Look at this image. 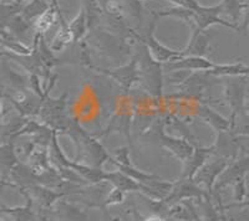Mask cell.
Wrapping results in <instances>:
<instances>
[{"label": "cell", "mask_w": 249, "mask_h": 221, "mask_svg": "<svg viewBox=\"0 0 249 221\" xmlns=\"http://www.w3.org/2000/svg\"><path fill=\"white\" fill-rule=\"evenodd\" d=\"M195 14V23H193V30H198V32H204L207 28L219 24V25L227 26V28L233 29V30H239V26L235 24L226 21L221 19L219 15L223 14V9L222 5L214 6H199L198 10H196Z\"/></svg>", "instance_id": "cell-1"}, {"label": "cell", "mask_w": 249, "mask_h": 221, "mask_svg": "<svg viewBox=\"0 0 249 221\" xmlns=\"http://www.w3.org/2000/svg\"><path fill=\"white\" fill-rule=\"evenodd\" d=\"M155 25L156 19L153 20L151 26L148 28L146 36H137L136 35L137 39L140 40V43L146 45V47L148 48V51L152 55L153 60L157 61V63H168V61L171 63V61H175L177 59H181V51H176V50H172V48H168L167 46L162 45L159 40L156 39L155 32H153Z\"/></svg>", "instance_id": "cell-2"}, {"label": "cell", "mask_w": 249, "mask_h": 221, "mask_svg": "<svg viewBox=\"0 0 249 221\" xmlns=\"http://www.w3.org/2000/svg\"><path fill=\"white\" fill-rule=\"evenodd\" d=\"M207 194L203 190L198 187V184H196L193 182V179H182L175 183L172 187L171 193L166 199H163L162 202L167 206H171L177 203L186 202V200H193V199H203Z\"/></svg>", "instance_id": "cell-3"}, {"label": "cell", "mask_w": 249, "mask_h": 221, "mask_svg": "<svg viewBox=\"0 0 249 221\" xmlns=\"http://www.w3.org/2000/svg\"><path fill=\"white\" fill-rule=\"evenodd\" d=\"M228 165H230V163H228L227 158H221L214 160V162L206 163L193 176V182L198 185H204L206 189L211 193L215 183H217L218 178L223 174Z\"/></svg>", "instance_id": "cell-4"}, {"label": "cell", "mask_w": 249, "mask_h": 221, "mask_svg": "<svg viewBox=\"0 0 249 221\" xmlns=\"http://www.w3.org/2000/svg\"><path fill=\"white\" fill-rule=\"evenodd\" d=\"M249 172V157L246 158L238 159L234 163L230 164L227 167V169L224 170L223 174H222L219 178H218L217 183H215L214 190L215 193H218L219 190L224 189L226 187L231 184H234L237 180L242 178H246L247 173Z\"/></svg>", "instance_id": "cell-5"}, {"label": "cell", "mask_w": 249, "mask_h": 221, "mask_svg": "<svg viewBox=\"0 0 249 221\" xmlns=\"http://www.w3.org/2000/svg\"><path fill=\"white\" fill-rule=\"evenodd\" d=\"M170 70H192V71H211L215 63L203 56H183L167 63Z\"/></svg>", "instance_id": "cell-6"}, {"label": "cell", "mask_w": 249, "mask_h": 221, "mask_svg": "<svg viewBox=\"0 0 249 221\" xmlns=\"http://www.w3.org/2000/svg\"><path fill=\"white\" fill-rule=\"evenodd\" d=\"M213 148H204V149H196L192 156L183 163V172L182 179H193L196 173L206 164L207 158L211 156Z\"/></svg>", "instance_id": "cell-7"}, {"label": "cell", "mask_w": 249, "mask_h": 221, "mask_svg": "<svg viewBox=\"0 0 249 221\" xmlns=\"http://www.w3.org/2000/svg\"><path fill=\"white\" fill-rule=\"evenodd\" d=\"M210 40L207 35L203 34V32L198 30H193L192 37H191L190 43L186 47L181 51L182 57L183 56H203L210 52Z\"/></svg>", "instance_id": "cell-8"}, {"label": "cell", "mask_w": 249, "mask_h": 221, "mask_svg": "<svg viewBox=\"0 0 249 221\" xmlns=\"http://www.w3.org/2000/svg\"><path fill=\"white\" fill-rule=\"evenodd\" d=\"M163 145L167 149H170L171 152L173 153V156L177 157L179 160L182 162H186L187 159L190 158L191 156L193 154V148L191 147L190 144L184 141H179V139H173V138H168V137H163V141H162Z\"/></svg>", "instance_id": "cell-9"}, {"label": "cell", "mask_w": 249, "mask_h": 221, "mask_svg": "<svg viewBox=\"0 0 249 221\" xmlns=\"http://www.w3.org/2000/svg\"><path fill=\"white\" fill-rule=\"evenodd\" d=\"M60 21H61V26H60L59 32H56L50 45V48L53 51H62L66 46L70 45V43L74 41V37H72V34L69 29V24L65 23L62 15H60Z\"/></svg>", "instance_id": "cell-10"}, {"label": "cell", "mask_w": 249, "mask_h": 221, "mask_svg": "<svg viewBox=\"0 0 249 221\" xmlns=\"http://www.w3.org/2000/svg\"><path fill=\"white\" fill-rule=\"evenodd\" d=\"M88 14H86L85 8H81L76 16L69 23V29H70L72 37H74V41H80L82 37L85 36L86 32H88Z\"/></svg>", "instance_id": "cell-11"}, {"label": "cell", "mask_w": 249, "mask_h": 221, "mask_svg": "<svg viewBox=\"0 0 249 221\" xmlns=\"http://www.w3.org/2000/svg\"><path fill=\"white\" fill-rule=\"evenodd\" d=\"M53 5L48 3V0H31L30 3L26 6L23 8V12H21V16L26 20V21H30V20L35 19L41 16L45 12H48L49 9Z\"/></svg>", "instance_id": "cell-12"}, {"label": "cell", "mask_w": 249, "mask_h": 221, "mask_svg": "<svg viewBox=\"0 0 249 221\" xmlns=\"http://www.w3.org/2000/svg\"><path fill=\"white\" fill-rule=\"evenodd\" d=\"M195 14L196 13L193 12V10L179 8V6H173V8L171 9H166V10L153 13V15H155L156 17L172 16L176 17V19H179L181 21H184V23H188L191 26H193V23H195Z\"/></svg>", "instance_id": "cell-13"}, {"label": "cell", "mask_w": 249, "mask_h": 221, "mask_svg": "<svg viewBox=\"0 0 249 221\" xmlns=\"http://www.w3.org/2000/svg\"><path fill=\"white\" fill-rule=\"evenodd\" d=\"M215 76H242L249 74V66L243 63H231V65H215L214 68L208 71Z\"/></svg>", "instance_id": "cell-14"}, {"label": "cell", "mask_w": 249, "mask_h": 221, "mask_svg": "<svg viewBox=\"0 0 249 221\" xmlns=\"http://www.w3.org/2000/svg\"><path fill=\"white\" fill-rule=\"evenodd\" d=\"M56 14H60L57 12V9L54 5L49 9L48 12L44 13L41 16L37 17L34 23V30L36 32V35H41L45 32H48L50 26L54 24V21L56 20Z\"/></svg>", "instance_id": "cell-15"}, {"label": "cell", "mask_w": 249, "mask_h": 221, "mask_svg": "<svg viewBox=\"0 0 249 221\" xmlns=\"http://www.w3.org/2000/svg\"><path fill=\"white\" fill-rule=\"evenodd\" d=\"M221 5L223 9V14L228 15L232 23L237 25L238 20L246 9V4L242 0H222Z\"/></svg>", "instance_id": "cell-16"}, {"label": "cell", "mask_w": 249, "mask_h": 221, "mask_svg": "<svg viewBox=\"0 0 249 221\" xmlns=\"http://www.w3.org/2000/svg\"><path fill=\"white\" fill-rule=\"evenodd\" d=\"M243 91L244 86H242L241 83H233L227 90V96H228V99H230L231 107L234 110V112H239L238 110L243 105Z\"/></svg>", "instance_id": "cell-17"}, {"label": "cell", "mask_w": 249, "mask_h": 221, "mask_svg": "<svg viewBox=\"0 0 249 221\" xmlns=\"http://www.w3.org/2000/svg\"><path fill=\"white\" fill-rule=\"evenodd\" d=\"M3 45L10 50V51L15 52L18 55H21V56H28L31 54V48L28 46L24 45L20 40L13 39L10 35H9V39H6L5 36H3Z\"/></svg>", "instance_id": "cell-18"}, {"label": "cell", "mask_w": 249, "mask_h": 221, "mask_svg": "<svg viewBox=\"0 0 249 221\" xmlns=\"http://www.w3.org/2000/svg\"><path fill=\"white\" fill-rule=\"evenodd\" d=\"M234 187V204H241L247 200V183L246 178H242L233 184Z\"/></svg>", "instance_id": "cell-19"}, {"label": "cell", "mask_w": 249, "mask_h": 221, "mask_svg": "<svg viewBox=\"0 0 249 221\" xmlns=\"http://www.w3.org/2000/svg\"><path fill=\"white\" fill-rule=\"evenodd\" d=\"M124 191L120 190L119 188H115L113 190H111L110 194H108V196L105 200V205L108 206V205H117L120 203H122V200H124Z\"/></svg>", "instance_id": "cell-20"}, {"label": "cell", "mask_w": 249, "mask_h": 221, "mask_svg": "<svg viewBox=\"0 0 249 221\" xmlns=\"http://www.w3.org/2000/svg\"><path fill=\"white\" fill-rule=\"evenodd\" d=\"M172 4H175V6H179V8H184V9H190V10H198L201 4L197 1V0H168Z\"/></svg>", "instance_id": "cell-21"}, {"label": "cell", "mask_w": 249, "mask_h": 221, "mask_svg": "<svg viewBox=\"0 0 249 221\" xmlns=\"http://www.w3.org/2000/svg\"><path fill=\"white\" fill-rule=\"evenodd\" d=\"M244 12H246V16H244V24H243V28L246 30L249 29V3L246 4V9H244Z\"/></svg>", "instance_id": "cell-22"}, {"label": "cell", "mask_w": 249, "mask_h": 221, "mask_svg": "<svg viewBox=\"0 0 249 221\" xmlns=\"http://www.w3.org/2000/svg\"><path fill=\"white\" fill-rule=\"evenodd\" d=\"M143 221H167V219L164 218V216H162V215H157V214H156V215L148 216V218L144 219Z\"/></svg>", "instance_id": "cell-23"}, {"label": "cell", "mask_w": 249, "mask_h": 221, "mask_svg": "<svg viewBox=\"0 0 249 221\" xmlns=\"http://www.w3.org/2000/svg\"><path fill=\"white\" fill-rule=\"evenodd\" d=\"M246 206H249V199H247L246 202L241 203V204H232V205H228V206H227V209H230V207H246Z\"/></svg>", "instance_id": "cell-24"}, {"label": "cell", "mask_w": 249, "mask_h": 221, "mask_svg": "<svg viewBox=\"0 0 249 221\" xmlns=\"http://www.w3.org/2000/svg\"><path fill=\"white\" fill-rule=\"evenodd\" d=\"M219 213H221V221H230L226 214H224V207L222 206L221 203H219Z\"/></svg>", "instance_id": "cell-25"}, {"label": "cell", "mask_w": 249, "mask_h": 221, "mask_svg": "<svg viewBox=\"0 0 249 221\" xmlns=\"http://www.w3.org/2000/svg\"><path fill=\"white\" fill-rule=\"evenodd\" d=\"M139 1H141V0H139Z\"/></svg>", "instance_id": "cell-26"}]
</instances>
